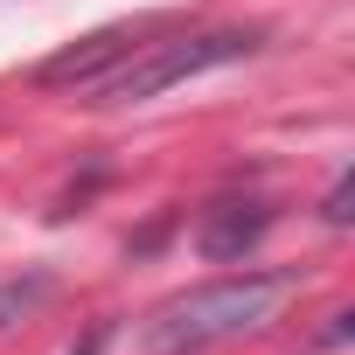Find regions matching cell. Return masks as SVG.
I'll return each instance as SVG.
<instances>
[{"label": "cell", "instance_id": "cell-4", "mask_svg": "<svg viewBox=\"0 0 355 355\" xmlns=\"http://www.w3.org/2000/svg\"><path fill=\"white\" fill-rule=\"evenodd\" d=\"M272 230V202H216V209H202V223H196V251L209 258V265H237L258 237Z\"/></svg>", "mask_w": 355, "mask_h": 355}, {"label": "cell", "instance_id": "cell-3", "mask_svg": "<svg viewBox=\"0 0 355 355\" xmlns=\"http://www.w3.org/2000/svg\"><path fill=\"white\" fill-rule=\"evenodd\" d=\"M132 49H139L132 28H98V35H84V42L42 56V63H35V84H42V91H91V84H105Z\"/></svg>", "mask_w": 355, "mask_h": 355}, {"label": "cell", "instance_id": "cell-6", "mask_svg": "<svg viewBox=\"0 0 355 355\" xmlns=\"http://www.w3.org/2000/svg\"><path fill=\"white\" fill-rule=\"evenodd\" d=\"M348 202H355V174H348V167H341V174H334V189H327V202H320V216H327V223H334V230H341V223H348V216H355V209H348Z\"/></svg>", "mask_w": 355, "mask_h": 355}, {"label": "cell", "instance_id": "cell-2", "mask_svg": "<svg viewBox=\"0 0 355 355\" xmlns=\"http://www.w3.org/2000/svg\"><path fill=\"white\" fill-rule=\"evenodd\" d=\"M258 56V28H209V35H174V42H139L105 84H91V105H146L189 77H209V70H230Z\"/></svg>", "mask_w": 355, "mask_h": 355}, {"label": "cell", "instance_id": "cell-7", "mask_svg": "<svg viewBox=\"0 0 355 355\" xmlns=\"http://www.w3.org/2000/svg\"><path fill=\"white\" fill-rule=\"evenodd\" d=\"M348 334H355V313H348V306H334V313H327V327L306 341V355H320V348H348Z\"/></svg>", "mask_w": 355, "mask_h": 355}, {"label": "cell", "instance_id": "cell-1", "mask_svg": "<svg viewBox=\"0 0 355 355\" xmlns=\"http://www.w3.org/2000/svg\"><path fill=\"white\" fill-rule=\"evenodd\" d=\"M293 293H300V272H237V279H209L196 293H174L167 306L146 313L139 355H202L216 341L258 334Z\"/></svg>", "mask_w": 355, "mask_h": 355}, {"label": "cell", "instance_id": "cell-8", "mask_svg": "<svg viewBox=\"0 0 355 355\" xmlns=\"http://www.w3.org/2000/svg\"><path fill=\"white\" fill-rule=\"evenodd\" d=\"M105 341H112V320H98V327H91V334H84V341H77V348H70V355H98V348H105Z\"/></svg>", "mask_w": 355, "mask_h": 355}, {"label": "cell", "instance_id": "cell-5", "mask_svg": "<svg viewBox=\"0 0 355 355\" xmlns=\"http://www.w3.org/2000/svg\"><path fill=\"white\" fill-rule=\"evenodd\" d=\"M49 293H56V279L49 272H21V279H0V334L8 327H21L35 306H49Z\"/></svg>", "mask_w": 355, "mask_h": 355}]
</instances>
